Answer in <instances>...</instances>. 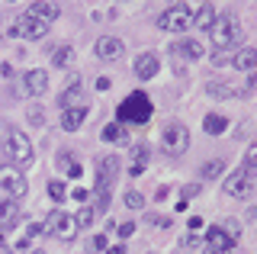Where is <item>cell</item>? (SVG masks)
I'll return each instance as SVG.
<instances>
[{
    "label": "cell",
    "instance_id": "cell-42",
    "mask_svg": "<svg viewBox=\"0 0 257 254\" xmlns=\"http://www.w3.org/2000/svg\"><path fill=\"white\" fill-rule=\"evenodd\" d=\"M74 200H77V203L87 200V190H84V187H74Z\"/></svg>",
    "mask_w": 257,
    "mask_h": 254
},
{
    "label": "cell",
    "instance_id": "cell-12",
    "mask_svg": "<svg viewBox=\"0 0 257 254\" xmlns=\"http://www.w3.org/2000/svg\"><path fill=\"white\" fill-rule=\"evenodd\" d=\"M206 248L215 251V254H228L231 248H235V238H231L228 232H222V225H212L206 232Z\"/></svg>",
    "mask_w": 257,
    "mask_h": 254
},
{
    "label": "cell",
    "instance_id": "cell-40",
    "mask_svg": "<svg viewBox=\"0 0 257 254\" xmlns=\"http://www.w3.org/2000/svg\"><path fill=\"white\" fill-rule=\"evenodd\" d=\"M93 248H96V251H106V248H109V244H106V235H103V232L93 238Z\"/></svg>",
    "mask_w": 257,
    "mask_h": 254
},
{
    "label": "cell",
    "instance_id": "cell-2",
    "mask_svg": "<svg viewBox=\"0 0 257 254\" xmlns=\"http://www.w3.org/2000/svg\"><path fill=\"white\" fill-rule=\"evenodd\" d=\"M209 33H212L215 49H235L241 42V26L235 23V17H215L212 26H209Z\"/></svg>",
    "mask_w": 257,
    "mask_h": 254
},
{
    "label": "cell",
    "instance_id": "cell-46",
    "mask_svg": "<svg viewBox=\"0 0 257 254\" xmlns=\"http://www.w3.org/2000/svg\"><path fill=\"white\" fill-rule=\"evenodd\" d=\"M103 254H125V248H122V244H116V248H106Z\"/></svg>",
    "mask_w": 257,
    "mask_h": 254
},
{
    "label": "cell",
    "instance_id": "cell-16",
    "mask_svg": "<svg viewBox=\"0 0 257 254\" xmlns=\"http://www.w3.org/2000/svg\"><path fill=\"white\" fill-rule=\"evenodd\" d=\"M23 84H26V93L29 97H42V93H48V74L45 71H29L26 77H23Z\"/></svg>",
    "mask_w": 257,
    "mask_h": 254
},
{
    "label": "cell",
    "instance_id": "cell-31",
    "mask_svg": "<svg viewBox=\"0 0 257 254\" xmlns=\"http://www.w3.org/2000/svg\"><path fill=\"white\" fill-rule=\"evenodd\" d=\"M125 206H128V209H142V206H145V196L139 193V190H128V193H125Z\"/></svg>",
    "mask_w": 257,
    "mask_h": 254
},
{
    "label": "cell",
    "instance_id": "cell-44",
    "mask_svg": "<svg viewBox=\"0 0 257 254\" xmlns=\"http://www.w3.org/2000/svg\"><path fill=\"white\" fill-rule=\"evenodd\" d=\"M96 90H109V77H96Z\"/></svg>",
    "mask_w": 257,
    "mask_h": 254
},
{
    "label": "cell",
    "instance_id": "cell-39",
    "mask_svg": "<svg viewBox=\"0 0 257 254\" xmlns=\"http://www.w3.org/2000/svg\"><path fill=\"white\" fill-rule=\"evenodd\" d=\"M116 232H119V235H122V238H128V235H132V232H135V222H122V225H119V228H116Z\"/></svg>",
    "mask_w": 257,
    "mask_h": 254
},
{
    "label": "cell",
    "instance_id": "cell-21",
    "mask_svg": "<svg viewBox=\"0 0 257 254\" xmlns=\"http://www.w3.org/2000/svg\"><path fill=\"white\" fill-rule=\"evenodd\" d=\"M23 216V209H20V203H13V200H0V228H7V225H16Z\"/></svg>",
    "mask_w": 257,
    "mask_h": 254
},
{
    "label": "cell",
    "instance_id": "cell-26",
    "mask_svg": "<svg viewBox=\"0 0 257 254\" xmlns=\"http://www.w3.org/2000/svg\"><path fill=\"white\" fill-rule=\"evenodd\" d=\"M93 219H96L93 206H80L77 216H74V225H77V228H90V225H93Z\"/></svg>",
    "mask_w": 257,
    "mask_h": 254
},
{
    "label": "cell",
    "instance_id": "cell-47",
    "mask_svg": "<svg viewBox=\"0 0 257 254\" xmlns=\"http://www.w3.org/2000/svg\"><path fill=\"white\" fill-rule=\"evenodd\" d=\"M203 254H215V251H209V248H206V251H203Z\"/></svg>",
    "mask_w": 257,
    "mask_h": 254
},
{
    "label": "cell",
    "instance_id": "cell-4",
    "mask_svg": "<svg viewBox=\"0 0 257 254\" xmlns=\"http://www.w3.org/2000/svg\"><path fill=\"white\" fill-rule=\"evenodd\" d=\"M161 142H164V152L171 155H183L190 148V132L183 122H167L164 132H161Z\"/></svg>",
    "mask_w": 257,
    "mask_h": 254
},
{
    "label": "cell",
    "instance_id": "cell-38",
    "mask_svg": "<svg viewBox=\"0 0 257 254\" xmlns=\"http://www.w3.org/2000/svg\"><path fill=\"white\" fill-rule=\"evenodd\" d=\"M199 244H203V241H199L196 235H187V238L180 241V248H183V251H193V248H199Z\"/></svg>",
    "mask_w": 257,
    "mask_h": 254
},
{
    "label": "cell",
    "instance_id": "cell-37",
    "mask_svg": "<svg viewBox=\"0 0 257 254\" xmlns=\"http://www.w3.org/2000/svg\"><path fill=\"white\" fill-rule=\"evenodd\" d=\"M196 193H199V184H187V187L180 190V200L187 203V200H193V196H196Z\"/></svg>",
    "mask_w": 257,
    "mask_h": 254
},
{
    "label": "cell",
    "instance_id": "cell-29",
    "mask_svg": "<svg viewBox=\"0 0 257 254\" xmlns=\"http://www.w3.org/2000/svg\"><path fill=\"white\" fill-rule=\"evenodd\" d=\"M222 171H225V164L219 161V158H212V161H206L203 168H199V177H219Z\"/></svg>",
    "mask_w": 257,
    "mask_h": 254
},
{
    "label": "cell",
    "instance_id": "cell-22",
    "mask_svg": "<svg viewBox=\"0 0 257 254\" xmlns=\"http://www.w3.org/2000/svg\"><path fill=\"white\" fill-rule=\"evenodd\" d=\"M206 93H209V97H219V100H238V97H241L238 87L219 84V81H209V84H206Z\"/></svg>",
    "mask_w": 257,
    "mask_h": 254
},
{
    "label": "cell",
    "instance_id": "cell-3",
    "mask_svg": "<svg viewBox=\"0 0 257 254\" xmlns=\"http://www.w3.org/2000/svg\"><path fill=\"white\" fill-rule=\"evenodd\" d=\"M4 152L16 164H32V142H29V136H23V129H10V132H7Z\"/></svg>",
    "mask_w": 257,
    "mask_h": 254
},
{
    "label": "cell",
    "instance_id": "cell-25",
    "mask_svg": "<svg viewBox=\"0 0 257 254\" xmlns=\"http://www.w3.org/2000/svg\"><path fill=\"white\" fill-rule=\"evenodd\" d=\"M71 61H74V49H71V45H58V49L52 52V65L55 68H68Z\"/></svg>",
    "mask_w": 257,
    "mask_h": 254
},
{
    "label": "cell",
    "instance_id": "cell-5",
    "mask_svg": "<svg viewBox=\"0 0 257 254\" xmlns=\"http://www.w3.org/2000/svg\"><path fill=\"white\" fill-rule=\"evenodd\" d=\"M187 26H190V10L183 4H174L171 10H164L158 17V29H164V33H177V36H180Z\"/></svg>",
    "mask_w": 257,
    "mask_h": 254
},
{
    "label": "cell",
    "instance_id": "cell-9",
    "mask_svg": "<svg viewBox=\"0 0 257 254\" xmlns=\"http://www.w3.org/2000/svg\"><path fill=\"white\" fill-rule=\"evenodd\" d=\"M93 52H96V58H100V61H119V58H122V52H125V42H122V39H116V36H100V39H96V45H93Z\"/></svg>",
    "mask_w": 257,
    "mask_h": 254
},
{
    "label": "cell",
    "instance_id": "cell-27",
    "mask_svg": "<svg viewBox=\"0 0 257 254\" xmlns=\"http://www.w3.org/2000/svg\"><path fill=\"white\" fill-rule=\"evenodd\" d=\"M74 100H80V81H77V77H74V84H71L68 87V90H64L61 93V109H68V106H74Z\"/></svg>",
    "mask_w": 257,
    "mask_h": 254
},
{
    "label": "cell",
    "instance_id": "cell-32",
    "mask_svg": "<svg viewBox=\"0 0 257 254\" xmlns=\"http://www.w3.org/2000/svg\"><path fill=\"white\" fill-rule=\"evenodd\" d=\"M29 122L32 125H45V113H42V106H29Z\"/></svg>",
    "mask_w": 257,
    "mask_h": 254
},
{
    "label": "cell",
    "instance_id": "cell-14",
    "mask_svg": "<svg viewBox=\"0 0 257 254\" xmlns=\"http://www.w3.org/2000/svg\"><path fill=\"white\" fill-rule=\"evenodd\" d=\"M148 161H151V152L145 145H135L132 152H128V174H132V177H142L145 174V168H148Z\"/></svg>",
    "mask_w": 257,
    "mask_h": 254
},
{
    "label": "cell",
    "instance_id": "cell-18",
    "mask_svg": "<svg viewBox=\"0 0 257 254\" xmlns=\"http://www.w3.org/2000/svg\"><path fill=\"white\" fill-rule=\"evenodd\" d=\"M84 119H87V106H68L61 113V129L64 132H74V129H80Z\"/></svg>",
    "mask_w": 257,
    "mask_h": 254
},
{
    "label": "cell",
    "instance_id": "cell-35",
    "mask_svg": "<svg viewBox=\"0 0 257 254\" xmlns=\"http://www.w3.org/2000/svg\"><path fill=\"white\" fill-rule=\"evenodd\" d=\"M148 225H158V228H171V219H167V216H158V212H148Z\"/></svg>",
    "mask_w": 257,
    "mask_h": 254
},
{
    "label": "cell",
    "instance_id": "cell-36",
    "mask_svg": "<svg viewBox=\"0 0 257 254\" xmlns=\"http://www.w3.org/2000/svg\"><path fill=\"white\" fill-rule=\"evenodd\" d=\"M222 232H228V235H231V238L238 241V235H241V225H238L235 219H228V222H222Z\"/></svg>",
    "mask_w": 257,
    "mask_h": 254
},
{
    "label": "cell",
    "instance_id": "cell-17",
    "mask_svg": "<svg viewBox=\"0 0 257 254\" xmlns=\"http://www.w3.org/2000/svg\"><path fill=\"white\" fill-rule=\"evenodd\" d=\"M158 68H161V58H158V55H151V52L139 55V61H135V74H139L142 81H151V77L158 74Z\"/></svg>",
    "mask_w": 257,
    "mask_h": 254
},
{
    "label": "cell",
    "instance_id": "cell-49",
    "mask_svg": "<svg viewBox=\"0 0 257 254\" xmlns=\"http://www.w3.org/2000/svg\"><path fill=\"white\" fill-rule=\"evenodd\" d=\"M0 39H4V33H0Z\"/></svg>",
    "mask_w": 257,
    "mask_h": 254
},
{
    "label": "cell",
    "instance_id": "cell-6",
    "mask_svg": "<svg viewBox=\"0 0 257 254\" xmlns=\"http://www.w3.org/2000/svg\"><path fill=\"white\" fill-rule=\"evenodd\" d=\"M119 168H122V161H119L116 155H106L96 161V193H109L112 180H116Z\"/></svg>",
    "mask_w": 257,
    "mask_h": 254
},
{
    "label": "cell",
    "instance_id": "cell-1",
    "mask_svg": "<svg viewBox=\"0 0 257 254\" xmlns=\"http://www.w3.org/2000/svg\"><path fill=\"white\" fill-rule=\"evenodd\" d=\"M155 113V106H151V100L145 97L142 90L128 93L125 103H119L116 106V116H119V125H145Z\"/></svg>",
    "mask_w": 257,
    "mask_h": 254
},
{
    "label": "cell",
    "instance_id": "cell-19",
    "mask_svg": "<svg viewBox=\"0 0 257 254\" xmlns=\"http://www.w3.org/2000/svg\"><path fill=\"white\" fill-rule=\"evenodd\" d=\"M174 55L177 58H187V61H196V58H203V45H199L196 39H180V42L174 45Z\"/></svg>",
    "mask_w": 257,
    "mask_h": 254
},
{
    "label": "cell",
    "instance_id": "cell-23",
    "mask_svg": "<svg viewBox=\"0 0 257 254\" xmlns=\"http://www.w3.org/2000/svg\"><path fill=\"white\" fill-rule=\"evenodd\" d=\"M212 20H215L212 4H203L196 13H190V26H199V29H209V26H212Z\"/></svg>",
    "mask_w": 257,
    "mask_h": 254
},
{
    "label": "cell",
    "instance_id": "cell-41",
    "mask_svg": "<svg viewBox=\"0 0 257 254\" xmlns=\"http://www.w3.org/2000/svg\"><path fill=\"white\" fill-rule=\"evenodd\" d=\"M58 164H61L64 171H68V168H71V164H74V161H71V155H58Z\"/></svg>",
    "mask_w": 257,
    "mask_h": 254
},
{
    "label": "cell",
    "instance_id": "cell-45",
    "mask_svg": "<svg viewBox=\"0 0 257 254\" xmlns=\"http://www.w3.org/2000/svg\"><path fill=\"white\" fill-rule=\"evenodd\" d=\"M190 228H193V232H203V219L193 216V219H190Z\"/></svg>",
    "mask_w": 257,
    "mask_h": 254
},
{
    "label": "cell",
    "instance_id": "cell-11",
    "mask_svg": "<svg viewBox=\"0 0 257 254\" xmlns=\"http://www.w3.org/2000/svg\"><path fill=\"white\" fill-rule=\"evenodd\" d=\"M225 193L228 196H235V200H247V196L254 193V180H247L244 177V171H231L228 174V180H225Z\"/></svg>",
    "mask_w": 257,
    "mask_h": 254
},
{
    "label": "cell",
    "instance_id": "cell-24",
    "mask_svg": "<svg viewBox=\"0 0 257 254\" xmlns=\"http://www.w3.org/2000/svg\"><path fill=\"white\" fill-rule=\"evenodd\" d=\"M203 129L209 132V136H222L225 129H228V119H222V116H215V113H209L203 119Z\"/></svg>",
    "mask_w": 257,
    "mask_h": 254
},
{
    "label": "cell",
    "instance_id": "cell-8",
    "mask_svg": "<svg viewBox=\"0 0 257 254\" xmlns=\"http://www.w3.org/2000/svg\"><path fill=\"white\" fill-rule=\"evenodd\" d=\"M45 232L58 235L61 241H71V238L77 235V225H74V219H71L68 212L55 209V212H48V225H45Z\"/></svg>",
    "mask_w": 257,
    "mask_h": 254
},
{
    "label": "cell",
    "instance_id": "cell-7",
    "mask_svg": "<svg viewBox=\"0 0 257 254\" xmlns=\"http://www.w3.org/2000/svg\"><path fill=\"white\" fill-rule=\"evenodd\" d=\"M29 241H32V235H29V228H16V225H7V228H0V244H4L10 254H23L29 248Z\"/></svg>",
    "mask_w": 257,
    "mask_h": 254
},
{
    "label": "cell",
    "instance_id": "cell-15",
    "mask_svg": "<svg viewBox=\"0 0 257 254\" xmlns=\"http://www.w3.org/2000/svg\"><path fill=\"white\" fill-rule=\"evenodd\" d=\"M29 17H36V20H42V23H48V26H52L55 20H58V4H48V0H36V4H29Z\"/></svg>",
    "mask_w": 257,
    "mask_h": 254
},
{
    "label": "cell",
    "instance_id": "cell-28",
    "mask_svg": "<svg viewBox=\"0 0 257 254\" xmlns=\"http://www.w3.org/2000/svg\"><path fill=\"white\" fill-rule=\"evenodd\" d=\"M103 142H125V125H119V122H112L103 129Z\"/></svg>",
    "mask_w": 257,
    "mask_h": 254
},
{
    "label": "cell",
    "instance_id": "cell-13",
    "mask_svg": "<svg viewBox=\"0 0 257 254\" xmlns=\"http://www.w3.org/2000/svg\"><path fill=\"white\" fill-rule=\"evenodd\" d=\"M16 29H20V36H26V39H45V33H48V23H42V20H36V17H20L16 20Z\"/></svg>",
    "mask_w": 257,
    "mask_h": 254
},
{
    "label": "cell",
    "instance_id": "cell-30",
    "mask_svg": "<svg viewBox=\"0 0 257 254\" xmlns=\"http://www.w3.org/2000/svg\"><path fill=\"white\" fill-rule=\"evenodd\" d=\"M48 196H52L55 203H61L64 196H68V190H64V184H61V180H48Z\"/></svg>",
    "mask_w": 257,
    "mask_h": 254
},
{
    "label": "cell",
    "instance_id": "cell-34",
    "mask_svg": "<svg viewBox=\"0 0 257 254\" xmlns=\"http://www.w3.org/2000/svg\"><path fill=\"white\" fill-rule=\"evenodd\" d=\"M231 55H235L231 49H219L212 55V61H215V65H231Z\"/></svg>",
    "mask_w": 257,
    "mask_h": 254
},
{
    "label": "cell",
    "instance_id": "cell-10",
    "mask_svg": "<svg viewBox=\"0 0 257 254\" xmlns=\"http://www.w3.org/2000/svg\"><path fill=\"white\" fill-rule=\"evenodd\" d=\"M0 187H4L10 196H16V200H20V196H26V190H29L23 171H16V168H0Z\"/></svg>",
    "mask_w": 257,
    "mask_h": 254
},
{
    "label": "cell",
    "instance_id": "cell-20",
    "mask_svg": "<svg viewBox=\"0 0 257 254\" xmlns=\"http://www.w3.org/2000/svg\"><path fill=\"white\" fill-rule=\"evenodd\" d=\"M231 65H235L238 71H244V74H251V71L257 68V52L254 49H238L235 55H231Z\"/></svg>",
    "mask_w": 257,
    "mask_h": 254
},
{
    "label": "cell",
    "instance_id": "cell-33",
    "mask_svg": "<svg viewBox=\"0 0 257 254\" xmlns=\"http://www.w3.org/2000/svg\"><path fill=\"white\" fill-rule=\"evenodd\" d=\"M109 209V193H96V203H93V212H100V216H103V212H106Z\"/></svg>",
    "mask_w": 257,
    "mask_h": 254
},
{
    "label": "cell",
    "instance_id": "cell-43",
    "mask_svg": "<svg viewBox=\"0 0 257 254\" xmlns=\"http://www.w3.org/2000/svg\"><path fill=\"white\" fill-rule=\"evenodd\" d=\"M68 177H74V180L80 177V164H77V161H74V164H71V168H68Z\"/></svg>",
    "mask_w": 257,
    "mask_h": 254
},
{
    "label": "cell",
    "instance_id": "cell-48",
    "mask_svg": "<svg viewBox=\"0 0 257 254\" xmlns=\"http://www.w3.org/2000/svg\"><path fill=\"white\" fill-rule=\"evenodd\" d=\"M32 254H45V251H32Z\"/></svg>",
    "mask_w": 257,
    "mask_h": 254
}]
</instances>
